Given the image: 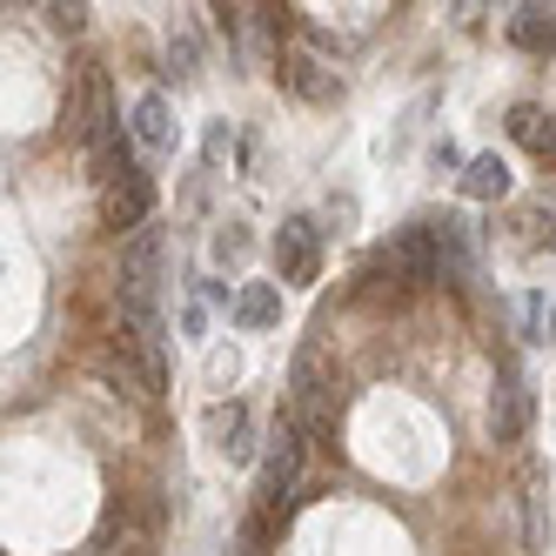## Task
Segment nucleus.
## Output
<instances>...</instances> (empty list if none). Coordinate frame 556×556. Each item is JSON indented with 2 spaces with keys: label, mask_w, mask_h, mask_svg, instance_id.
Returning a JSON list of instances; mask_svg holds the SVG:
<instances>
[{
  "label": "nucleus",
  "mask_w": 556,
  "mask_h": 556,
  "mask_svg": "<svg viewBox=\"0 0 556 556\" xmlns=\"http://www.w3.org/2000/svg\"><path fill=\"white\" fill-rule=\"evenodd\" d=\"M289 416L302 422V435H329L336 429V376L323 363V349H302L289 369Z\"/></svg>",
  "instance_id": "f257e3e1"
},
{
  "label": "nucleus",
  "mask_w": 556,
  "mask_h": 556,
  "mask_svg": "<svg viewBox=\"0 0 556 556\" xmlns=\"http://www.w3.org/2000/svg\"><path fill=\"white\" fill-rule=\"evenodd\" d=\"M302 456H308L302 422H295V416H275V429H268V456H262V476H255L262 509H282V503L295 496V483H302Z\"/></svg>",
  "instance_id": "f03ea898"
},
{
  "label": "nucleus",
  "mask_w": 556,
  "mask_h": 556,
  "mask_svg": "<svg viewBox=\"0 0 556 556\" xmlns=\"http://www.w3.org/2000/svg\"><path fill=\"white\" fill-rule=\"evenodd\" d=\"M148 208H154V188H148V175L135 162L101 175V222L108 228H148Z\"/></svg>",
  "instance_id": "7ed1b4c3"
},
{
  "label": "nucleus",
  "mask_w": 556,
  "mask_h": 556,
  "mask_svg": "<svg viewBox=\"0 0 556 556\" xmlns=\"http://www.w3.org/2000/svg\"><path fill=\"white\" fill-rule=\"evenodd\" d=\"M275 268H282V282H315L323 275V228L308 215H289L275 228Z\"/></svg>",
  "instance_id": "20e7f679"
},
{
  "label": "nucleus",
  "mask_w": 556,
  "mask_h": 556,
  "mask_svg": "<svg viewBox=\"0 0 556 556\" xmlns=\"http://www.w3.org/2000/svg\"><path fill=\"white\" fill-rule=\"evenodd\" d=\"M429 242H435V282H463V275L476 268V242H469V222L463 215L429 222Z\"/></svg>",
  "instance_id": "39448f33"
},
{
  "label": "nucleus",
  "mask_w": 556,
  "mask_h": 556,
  "mask_svg": "<svg viewBox=\"0 0 556 556\" xmlns=\"http://www.w3.org/2000/svg\"><path fill=\"white\" fill-rule=\"evenodd\" d=\"M282 81H289L302 101H336V94H342V74H336L323 54H308V48H289V54H282Z\"/></svg>",
  "instance_id": "423d86ee"
},
{
  "label": "nucleus",
  "mask_w": 556,
  "mask_h": 556,
  "mask_svg": "<svg viewBox=\"0 0 556 556\" xmlns=\"http://www.w3.org/2000/svg\"><path fill=\"white\" fill-rule=\"evenodd\" d=\"M208 435H215V450L228 463H249L255 456V443H249V409L242 403H215L208 409Z\"/></svg>",
  "instance_id": "0eeeda50"
},
{
  "label": "nucleus",
  "mask_w": 556,
  "mask_h": 556,
  "mask_svg": "<svg viewBox=\"0 0 556 556\" xmlns=\"http://www.w3.org/2000/svg\"><path fill=\"white\" fill-rule=\"evenodd\" d=\"M509 41L523 54H549L556 48V14L543 8V0H523V8L509 14Z\"/></svg>",
  "instance_id": "6e6552de"
},
{
  "label": "nucleus",
  "mask_w": 556,
  "mask_h": 556,
  "mask_svg": "<svg viewBox=\"0 0 556 556\" xmlns=\"http://www.w3.org/2000/svg\"><path fill=\"white\" fill-rule=\"evenodd\" d=\"M135 135H141V148H175V101L162 88L135 101Z\"/></svg>",
  "instance_id": "1a4fd4ad"
},
{
  "label": "nucleus",
  "mask_w": 556,
  "mask_h": 556,
  "mask_svg": "<svg viewBox=\"0 0 556 556\" xmlns=\"http://www.w3.org/2000/svg\"><path fill=\"white\" fill-rule=\"evenodd\" d=\"M463 194H469V202H503V194H509V162H503V154H469Z\"/></svg>",
  "instance_id": "9d476101"
},
{
  "label": "nucleus",
  "mask_w": 556,
  "mask_h": 556,
  "mask_svg": "<svg viewBox=\"0 0 556 556\" xmlns=\"http://www.w3.org/2000/svg\"><path fill=\"white\" fill-rule=\"evenodd\" d=\"M235 323H242V329H275V323H282V289H275V282H249L242 295H235Z\"/></svg>",
  "instance_id": "9b49d317"
},
{
  "label": "nucleus",
  "mask_w": 556,
  "mask_h": 556,
  "mask_svg": "<svg viewBox=\"0 0 556 556\" xmlns=\"http://www.w3.org/2000/svg\"><path fill=\"white\" fill-rule=\"evenodd\" d=\"M395 268H403L409 282H435V242H429V222H416L403 242H395Z\"/></svg>",
  "instance_id": "f8f14e48"
},
{
  "label": "nucleus",
  "mask_w": 556,
  "mask_h": 556,
  "mask_svg": "<svg viewBox=\"0 0 556 556\" xmlns=\"http://www.w3.org/2000/svg\"><path fill=\"white\" fill-rule=\"evenodd\" d=\"M523 416H530L523 382H503V389H496V403H490V429H496V443H516V435H523Z\"/></svg>",
  "instance_id": "ddd939ff"
},
{
  "label": "nucleus",
  "mask_w": 556,
  "mask_h": 556,
  "mask_svg": "<svg viewBox=\"0 0 556 556\" xmlns=\"http://www.w3.org/2000/svg\"><path fill=\"white\" fill-rule=\"evenodd\" d=\"M523 549L543 556L549 549V516H543V476L523 469Z\"/></svg>",
  "instance_id": "4468645a"
},
{
  "label": "nucleus",
  "mask_w": 556,
  "mask_h": 556,
  "mask_svg": "<svg viewBox=\"0 0 556 556\" xmlns=\"http://www.w3.org/2000/svg\"><path fill=\"white\" fill-rule=\"evenodd\" d=\"M509 135L523 141L530 154H549V148H556V128H549V114H543V108H530V101H523V108H509Z\"/></svg>",
  "instance_id": "2eb2a0df"
},
{
  "label": "nucleus",
  "mask_w": 556,
  "mask_h": 556,
  "mask_svg": "<svg viewBox=\"0 0 556 556\" xmlns=\"http://www.w3.org/2000/svg\"><path fill=\"white\" fill-rule=\"evenodd\" d=\"M523 336H530V342H549V336H556V308H549L543 295H523Z\"/></svg>",
  "instance_id": "dca6fc26"
},
{
  "label": "nucleus",
  "mask_w": 556,
  "mask_h": 556,
  "mask_svg": "<svg viewBox=\"0 0 556 556\" xmlns=\"http://www.w3.org/2000/svg\"><path fill=\"white\" fill-rule=\"evenodd\" d=\"M41 14H48V27H54V34H81V21H88L81 0H48Z\"/></svg>",
  "instance_id": "f3484780"
},
{
  "label": "nucleus",
  "mask_w": 556,
  "mask_h": 556,
  "mask_svg": "<svg viewBox=\"0 0 556 556\" xmlns=\"http://www.w3.org/2000/svg\"><path fill=\"white\" fill-rule=\"evenodd\" d=\"M168 61H175V74H194V34L188 27L168 34Z\"/></svg>",
  "instance_id": "a211bd4d"
},
{
  "label": "nucleus",
  "mask_w": 556,
  "mask_h": 556,
  "mask_svg": "<svg viewBox=\"0 0 556 556\" xmlns=\"http://www.w3.org/2000/svg\"><path fill=\"white\" fill-rule=\"evenodd\" d=\"M215 255H222V262H242V255H249V235H242V228H222V235H215Z\"/></svg>",
  "instance_id": "6ab92c4d"
},
{
  "label": "nucleus",
  "mask_w": 556,
  "mask_h": 556,
  "mask_svg": "<svg viewBox=\"0 0 556 556\" xmlns=\"http://www.w3.org/2000/svg\"><path fill=\"white\" fill-rule=\"evenodd\" d=\"M228 148H235V135H228V128H215V135H208V162H222Z\"/></svg>",
  "instance_id": "aec40b11"
}]
</instances>
